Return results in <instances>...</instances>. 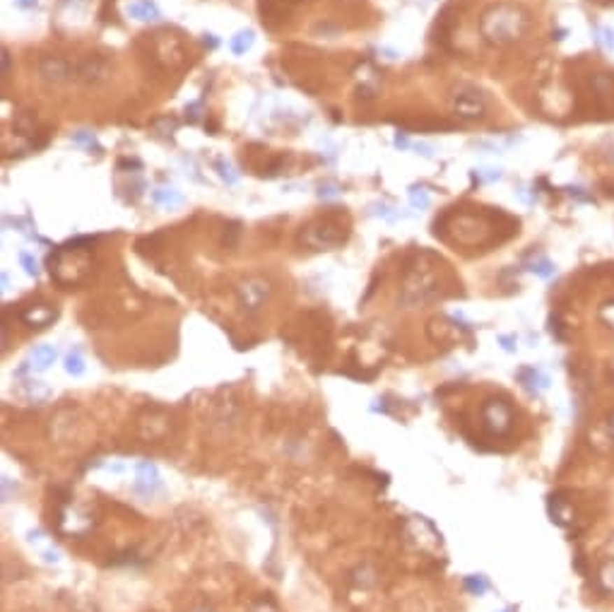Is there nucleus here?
<instances>
[{
  "label": "nucleus",
  "instance_id": "f257e3e1",
  "mask_svg": "<svg viewBox=\"0 0 614 612\" xmlns=\"http://www.w3.org/2000/svg\"><path fill=\"white\" fill-rule=\"evenodd\" d=\"M438 263H441V258H436L429 251L417 253L415 261L407 263L400 304L420 306V304H427V301H434V299H438V297H443L445 287H443L441 273L436 270Z\"/></svg>",
  "mask_w": 614,
  "mask_h": 612
},
{
  "label": "nucleus",
  "instance_id": "f03ea898",
  "mask_svg": "<svg viewBox=\"0 0 614 612\" xmlns=\"http://www.w3.org/2000/svg\"><path fill=\"white\" fill-rule=\"evenodd\" d=\"M528 27H530L528 10L511 3L489 5L480 20L482 36H485V41H489V44L494 46H508L513 44V41L523 39Z\"/></svg>",
  "mask_w": 614,
  "mask_h": 612
},
{
  "label": "nucleus",
  "instance_id": "7ed1b4c3",
  "mask_svg": "<svg viewBox=\"0 0 614 612\" xmlns=\"http://www.w3.org/2000/svg\"><path fill=\"white\" fill-rule=\"evenodd\" d=\"M347 234H350L347 225H342L340 220L328 215V218L313 220L311 225L301 227L299 241H301L304 246L313 248V251H328V248H335L340 246V243H345Z\"/></svg>",
  "mask_w": 614,
  "mask_h": 612
},
{
  "label": "nucleus",
  "instance_id": "20e7f679",
  "mask_svg": "<svg viewBox=\"0 0 614 612\" xmlns=\"http://www.w3.org/2000/svg\"><path fill=\"white\" fill-rule=\"evenodd\" d=\"M480 420L489 436H504L513 427V408L501 398H489L480 408Z\"/></svg>",
  "mask_w": 614,
  "mask_h": 612
},
{
  "label": "nucleus",
  "instance_id": "39448f33",
  "mask_svg": "<svg viewBox=\"0 0 614 612\" xmlns=\"http://www.w3.org/2000/svg\"><path fill=\"white\" fill-rule=\"evenodd\" d=\"M450 109H453L455 116L467 118V121L482 118L487 111V97L477 87L463 85V87H458L453 92V97H450Z\"/></svg>",
  "mask_w": 614,
  "mask_h": 612
},
{
  "label": "nucleus",
  "instance_id": "423d86ee",
  "mask_svg": "<svg viewBox=\"0 0 614 612\" xmlns=\"http://www.w3.org/2000/svg\"><path fill=\"white\" fill-rule=\"evenodd\" d=\"M270 297V283L263 278H248L236 287V299L243 311H258Z\"/></svg>",
  "mask_w": 614,
  "mask_h": 612
},
{
  "label": "nucleus",
  "instance_id": "0eeeda50",
  "mask_svg": "<svg viewBox=\"0 0 614 612\" xmlns=\"http://www.w3.org/2000/svg\"><path fill=\"white\" fill-rule=\"evenodd\" d=\"M108 75H111V68H108V63L99 56H90L85 58L83 63L73 66V78H78L80 83L85 85H99L104 83V80H108Z\"/></svg>",
  "mask_w": 614,
  "mask_h": 612
},
{
  "label": "nucleus",
  "instance_id": "6e6552de",
  "mask_svg": "<svg viewBox=\"0 0 614 612\" xmlns=\"http://www.w3.org/2000/svg\"><path fill=\"white\" fill-rule=\"evenodd\" d=\"M58 318V308L53 304H29L24 306L20 311V321L24 323V326L34 328V330H41L46 326H51L53 321Z\"/></svg>",
  "mask_w": 614,
  "mask_h": 612
},
{
  "label": "nucleus",
  "instance_id": "1a4fd4ad",
  "mask_svg": "<svg viewBox=\"0 0 614 612\" xmlns=\"http://www.w3.org/2000/svg\"><path fill=\"white\" fill-rule=\"evenodd\" d=\"M133 490L138 492V494H143V497H152L155 492H159L162 490L159 468H157L155 463H150V460L138 463V475H135Z\"/></svg>",
  "mask_w": 614,
  "mask_h": 612
},
{
  "label": "nucleus",
  "instance_id": "9d476101",
  "mask_svg": "<svg viewBox=\"0 0 614 612\" xmlns=\"http://www.w3.org/2000/svg\"><path fill=\"white\" fill-rule=\"evenodd\" d=\"M56 357H58V350L53 348V345H39V348L31 350L29 357L22 362V367L15 371V376H24L27 371H46L48 367L56 362Z\"/></svg>",
  "mask_w": 614,
  "mask_h": 612
},
{
  "label": "nucleus",
  "instance_id": "9b49d317",
  "mask_svg": "<svg viewBox=\"0 0 614 612\" xmlns=\"http://www.w3.org/2000/svg\"><path fill=\"white\" fill-rule=\"evenodd\" d=\"M550 516L562 528H569V525L576 523V506L571 499H566L564 492H554L550 497Z\"/></svg>",
  "mask_w": 614,
  "mask_h": 612
},
{
  "label": "nucleus",
  "instance_id": "f8f14e48",
  "mask_svg": "<svg viewBox=\"0 0 614 612\" xmlns=\"http://www.w3.org/2000/svg\"><path fill=\"white\" fill-rule=\"evenodd\" d=\"M39 75L48 83H63V80L73 78V66L65 58L58 56H43L39 61Z\"/></svg>",
  "mask_w": 614,
  "mask_h": 612
},
{
  "label": "nucleus",
  "instance_id": "ddd939ff",
  "mask_svg": "<svg viewBox=\"0 0 614 612\" xmlns=\"http://www.w3.org/2000/svg\"><path fill=\"white\" fill-rule=\"evenodd\" d=\"M126 13L135 22H157V20L162 17L159 8H157V3H152V0H133V3H128Z\"/></svg>",
  "mask_w": 614,
  "mask_h": 612
},
{
  "label": "nucleus",
  "instance_id": "4468645a",
  "mask_svg": "<svg viewBox=\"0 0 614 612\" xmlns=\"http://www.w3.org/2000/svg\"><path fill=\"white\" fill-rule=\"evenodd\" d=\"M518 381L523 383L525 391L532 393V395H540L542 391H547V386H550V378H547L540 369H535V367H525V369H520Z\"/></svg>",
  "mask_w": 614,
  "mask_h": 612
},
{
  "label": "nucleus",
  "instance_id": "2eb2a0df",
  "mask_svg": "<svg viewBox=\"0 0 614 612\" xmlns=\"http://www.w3.org/2000/svg\"><path fill=\"white\" fill-rule=\"evenodd\" d=\"M152 203H155L157 208L173 210V208H178V205H183V196L176 191V188L159 186V188H155V191H152Z\"/></svg>",
  "mask_w": 614,
  "mask_h": 612
},
{
  "label": "nucleus",
  "instance_id": "dca6fc26",
  "mask_svg": "<svg viewBox=\"0 0 614 612\" xmlns=\"http://www.w3.org/2000/svg\"><path fill=\"white\" fill-rule=\"evenodd\" d=\"M597 588L607 595H614V557L605 560L597 569Z\"/></svg>",
  "mask_w": 614,
  "mask_h": 612
},
{
  "label": "nucleus",
  "instance_id": "f3484780",
  "mask_svg": "<svg viewBox=\"0 0 614 612\" xmlns=\"http://www.w3.org/2000/svg\"><path fill=\"white\" fill-rule=\"evenodd\" d=\"M253 41H255L253 29H243V31H236V34L231 36L229 46H231V51L236 53V56H243L246 51H251Z\"/></svg>",
  "mask_w": 614,
  "mask_h": 612
},
{
  "label": "nucleus",
  "instance_id": "a211bd4d",
  "mask_svg": "<svg viewBox=\"0 0 614 612\" xmlns=\"http://www.w3.org/2000/svg\"><path fill=\"white\" fill-rule=\"evenodd\" d=\"M525 268H528L530 273H535V275H540V278H545V280L554 275V263L550 261V258H545V256H535L532 261L525 263Z\"/></svg>",
  "mask_w": 614,
  "mask_h": 612
},
{
  "label": "nucleus",
  "instance_id": "6ab92c4d",
  "mask_svg": "<svg viewBox=\"0 0 614 612\" xmlns=\"http://www.w3.org/2000/svg\"><path fill=\"white\" fill-rule=\"evenodd\" d=\"M65 371H68L70 376H83L85 373V357L78 348L70 350L68 357H65Z\"/></svg>",
  "mask_w": 614,
  "mask_h": 612
},
{
  "label": "nucleus",
  "instance_id": "aec40b11",
  "mask_svg": "<svg viewBox=\"0 0 614 612\" xmlns=\"http://www.w3.org/2000/svg\"><path fill=\"white\" fill-rule=\"evenodd\" d=\"M215 171H217V174H220L222 181L229 183V186H236V183H238V171L234 169L231 162H227V159H215Z\"/></svg>",
  "mask_w": 614,
  "mask_h": 612
},
{
  "label": "nucleus",
  "instance_id": "412c9836",
  "mask_svg": "<svg viewBox=\"0 0 614 612\" xmlns=\"http://www.w3.org/2000/svg\"><path fill=\"white\" fill-rule=\"evenodd\" d=\"M463 583L472 595H485L489 590V581H487V576H482V574H470V576H465Z\"/></svg>",
  "mask_w": 614,
  "mask_h": 612
},
{
  "label": "nucleus",
  "instance_id": "4be33fe9",
  "mask_svg": "<svg viewBox=\"0 0 614 612\" xmlns=\"http://www.w3.org/2000/svg\"><path fill=\"white\" fill-rule=\"evenodd\" d=\"M70 140H73L75 145H80V148H87V150H101L99 140H97V135L92 131H75L73 135H70Z\"/></svg>",
  "mask_w": 614,
  "mask_h": 612
},
{
  "label": "nucleus",
  "instance_id": "5701e85b",
  "mask_svg": "<svg viewBox=\"0 0 614 612\" xmlns=\"http://www.w3.org/2000/svg\"><path fill=\"white\" fill-rule=\"evenodd\" d=\"M410 203L415 205L417 210H427L429 205H431V198H429V193L424 191V188L412 186V188H410Z\"/></svg>",
  "mask_w": 614,
  "mask_h": 612
},
{
  "label": "nucleus",
  "instance_id": "b1692460",
  "mask_svg": "<svg viewBox=\"0 0 614 612\" xmlns=\"http://www.w3.org/2000/svg\"><path fill=\"white\" fill-rule=\"evenodd\" d=\"M20 263H22V268H24L27 275H31V278H36V275H39V263H36V258L31 256V253L20 251Z\"/></svg>",
  "mask_w": 614,
  "mask_h": 612
},
{
  "label": "nucleus",
  "instance_id": "393cba45",
  "mask_svg": "<svg viewBox=\"0 0 614 612\" xmlns=\"http://www.w3.org/2000/svg\"><path fill=\"white\" fill-rule=\"evenodd\" d=\"M316 196L320 200H333V198L340 196V186H335V183H320Z\"/></svg>",
  "mask_w": 614,
  "mask_h": 612
},
{
  "label": "nucleus",
  "instance_id": "a878e982",
  "mask_svg": "<svg viewBox=\"0 0 614 612\" xmlns=\"http://www.w3.org/2000/svg\"><path fill=\"white\" fill-rule=\"evenodd\" d=\"M600 318L614 330V301H607V304L600 308Z\"/></svg>",
  "mask_w": 614,
  "mask_h": 612
},
{
  "label": "nucleus",
  "instance_id": "bb28decb",
  "mask_svg": "<svg viewBox=\"0 0 614 612\" xmlns=\"http://www.w3.org/2000/svg\"><path fill=\"white\" fill-rule=\"evenodd\" d=\"M253 612H277V608L270 598H263V600H258V605L253 608Z\"/></svg>",
  "mask_w": 614,
  "mask_h": 612
},
{
  "label": "nucleus",
  "instance_id": "cd10ccee",
  "mask_svg": "<svg viewBox=\"0 0 614 612\" xmlns=\"http://www.w3.org/2000/svg\"><path fill=\"white\" fill-rule=\"evenodd\" d=\"M198 111H200V101H195V104H191V106H188V109H186V116H188V121H191V123H193V121H198V116H200Z\"/></svg>",
  "mask_w": 614,
  "mask_h": 612
},
{
  "label": "nucleus",
  "instance_id": "c85d7f7f",
  "mask_svg": "<svg viewBox=\"0 0 614 612\" xmlns=\"http://www.w3.org/2000/svg\"><path fill=\"white\" fill-rule=\"evenodd\" d=\"M602 41H605L607 48L614 51V29H602Z\"/></svg>",
  "mask_w": 614,
  "mask_h": 612
},
{
  "label": "nucleus",
  "instance_id": "c756f323",
  "mask_svg": "<svg viewBox=\"0 0 614 612\" xmlns=\"http://www.w3.org/2000/svg\"><path fill=\"white\" fill-rule=\"evenodd\" d=\"M203 44L205 48H217L220 46V39H217L215 34H203Z\"/></svg>",
  "mask_w": 614,
  "mask_h": 612
},
{
  "label": "nucleus",
  "instance_id": "7c9ffc66",
  "mask_svg": "<svg viewBox=\"0 0 614 612\" xmlns=\"http://www.w3.org/2000/svg\"><path fill=\"white\" fill-rule=\"evenodd\" d=\"M605 429H607V436H610L612 441H614V413L607 415V420H605Z\"/></svg>",
  "mask_w": 614,
  "mask_h": 612
},
{
  "label": "nucleus",
  "instance_id": "2f4dec72",
  "mask_svg": "<svg viewBox=\"0 0 614 612\" xmlns=\"http://www.w3.org/2000/svg\"><path fill=\"white\" fill-rule=\"evenodd\" d=\"M13 3L17 5V8L31 10V8H36V5H39V0H13Z\"/></svg>",
  "mask_w": 614,
  "mask_h": 612
},
{
  "label": "nucleus",
  "instance_id": "473e14b6",
  "mask_svg": "<svg viewBox=\"0 0 614 612\" xmlns=\"http://www.w3.org/2000/svg\"><path fill=\"white\" fill-rule=\"evenodd\" d=\"M395 148H400V150H407V148H410V143H407V135H405V133H398V135H395Z\"/></svg>",
  "mask_w": 614,
  "mask_h": 612
},
{
  "label": "nucleus",
  "instance_id": "72a5a7b5",
  "mask_svg": "<svg viewBox=\"0 0 614 612\" xmlns=\"http://www.w3.org/2000/svg\"><path fill=\"white\" fill-rule=\"evenodd\" d=\"M10 73V53L3 51V75Z\"/></svg>",
  "mask_w": 614,
  "mask_h": 612
},
{
  "label": "nucleus",
  "instance_id": "f704fd0d",
  "mask_svg": "<svg viewBox=\"0 0 614 612\" xmlns=\"http://www.w3.org/2000/svg\"><path fill=\"white\" fill-rule=\"evenodd\" d=\"M501 343H504V350L513 352V345H511V343H513V340H511V338H501Z\"/></svg>",
  "mask_w": 614,
  "mask_h": 612
},
{
  "label": "nucleus",
  "instance_id": "c9c22d12",
  "mask_svg": "<svg viewBox=\"0 0 614 612\" xmlns=\"http://www.w3.org/2000/svg\"><path fill=\"white\" fill-rule=\"evenodd\" d=\"M504 612H513V610H504Z\"/></svg>",
  "mask_w": 614,
  "mask_h": 612
},
{
  "label": "nucleus",
  "instance_id": "e433bc0d",
  "mask_svg": "<svg viewBox=\"0 0 614 612\" xmlns=\"http://www.w3.org/2000/svg\"><path fill=\"white\" fill-rule=\"evenodd\" d=\"M612 376H614V371H612Z\"/></svg>",
  "mask_w": 614,
  "mask_h": 612
}]
</instances>
